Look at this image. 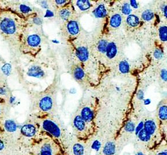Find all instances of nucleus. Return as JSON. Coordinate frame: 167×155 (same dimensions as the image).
<instances>
[{"instance_id":"1","label":"nucleus","mask_w":167,"mask_h":155,"mask_svg":"<svg viewBox=\"0 0 167 155\" xmlns=\"http://www.w3.org/2000/svg\"><path fill=\"white\" fill-rule=\"evenodd\" d=\"M38 126L40 131L44 133V135H47L57 142L67 155L70 147L68 136L65 131L57 121L47 117L40 120Z\"/></svg>"},{"instance_id":"2","label":"nucleus","mask_w":167,"mask_h":155,"mask_svg":"<svg viewBox=\"0 0 167 155\" xmlns=\"http://www.w3.org/2000/svg\"><path fill=\"white\" fill-rule=\"evenodd\" d=\"M29 155H67L57 142L46 135H43L31 144Z\"/></svg>"},{"instance_id":"3","label":"nucleus","mask_w":167,"mask_h":155,"mask_svg":"<svg viewBox=\"0 0 167 155\" xmlns=\"http://www.w3.org/2000/svg\"><path fill=\"white\" fill-rule=\"evenodd\" d=\"M72 126L77 138L82 142H86L90 139L95 133V124L87 123L79 114L74 117Z\"/></svg>"},{"instance_id":"4","label":"nucleus","mask_w":167,"mask_h":155,"mask_svg":"<svg viewBox=\"0 0 167 155\" xmlns=\"http://www.w3.org/2000/svg\"><path fill=\"white\" fill-rule=\"evenodd\" d=\"M0 29L6 34L12 35L16 31L17 25L13 18L5 16L0 21Z\"/></svg>"},{"instance_id":"5","label":"nucleus","mask_w":167,"mask_h":155,"mask_svg":"<svg viewBox=\"0 0 167 155\" xmlns=\"http://www.w3.org/2000/svg\"><path fill=\"white\" fill-rule=\"evenodd\" d=\"M39 131L40 129L39 126L33 123L24 124L21 129V133L22 135L24 137L28 138H36Z\"/></svg>"},{"instance_id":"6","label":"nucleus","mask_w":167,"mask_h":155,"mask_svg":"<svg viewBox=\"0 0 167 155\" xmlns=\"http://www.w3.org/2000/svg\"><path fill=\"white\" fill-rule=\"evenodd\" d=\"M66 33L71 37H76L80 31L79 23L75 18H72L65 24Z\"/></svg>"},{"instance_id":"7","label":"nucleus","mask_w":167,"mask_h":155,"mask_svg":"<svg viewBox=\"0 0 167 155\" xmlns=\"http://www.w3.org/2000/svg\"><path fill=\"white\" fill-rule=\"evenodd\" d=\"M79 115L82 119L87 123L95 124L94 120L95 118V113L94 111L89 106L83 107L80 111Z\"/></svg>"},{"instance_id":"8","label":"nucleus","mask_w":167,"mask_h":155,"mask_svg":"<svg viewBox=\"0 0 167 155\" xmlns=\"http://www.w3.org/2000/svg\"><path fill=\"white\" fill-rule=\"evenodd\" d=\"M75 55L80 62L85 63L89 60V51L86 46L79 45L76 48Z\"/></svg>"},{"instance_id":"9","label":"nucleus","mask_w":167,"mask_h":155,"mask_svg":"<svg viewBox=\"0 0 167 155\" xmlns=\"http://www.w3.org/2000/svg\"><path fill=\"white\" fill-rule=\"evenodd\" d=\"M73 10L72 7L68 6V4L66 6L61 8L58 11V15L59 18L64 21H68L73 18Z\"/></svg>"},{"instance_id":"10","label":"nucleus","mask_w":167,"mask_h":155,"mask_svg":"<svg viewBox=\"0 0 167 155\" xmlns=\"http://www.w3.org/2000/svg\"><path fill=\"white\" fill-rule=\"evenodd\" d=\"M53 106V101L49 96H45L42 98L39 104L40 110L43 112H48L51 111Z\"/></svg>"},{"instance_id":"11","label":"nucleus","mask_w":167,"mask_h":155,"mask_svg":"<svg viewBox=\"0 0 167 155\" xmlns=\"http://www.w3.org/2000/svg\"><path fill=\"white\" fill-rule=\"evenodd\" d=\"M147 155H167V141L164 140L157 147L152 150L147 151Z\"/></svg>"},{"instance_id":"12","label":"nucleus","mask_w":167,"mask_h":155,"mask_svg":"<svg viewBox=\"0 0 167 155\" xmlns=\"http://www.w3.org/2000/svg\"><path fill=\"white\" fill-rule=\"evenodd\" d=\"M141 19L138 15L135 14H130L126 16L125 22L126 25L132 29L138 27L141 23Z\"/></svg>"},{"instance_id":"13","label":"nucleus","mask_w":167,"mask_h":155,"mask_svg":"<svg viewBox=\"0 0 167 155\" xmlns=\"http://www.w3.org/2000/svg\"><path fill=\"white\" fill-rule=\"evenodd\" d=\"M122 23V16L119 12H115L113 14L110 19L109 25L111 29H116L119 28Z\"/></svg>"},{"instance_id":"14","label":"nucleus","mask_w":167,"mask_h":155,"mask_svg":"<svg viewBox=\"0 0 167 155\" xmlns=\"http://www.w3.org/2000/svg\"><path fill=\"white\" fill-rule=\"evenodd\" d=\"M95 2L87 0H79L75 1V5L80 12H86L94 5Z\"/></svg>"},{"instance_id":"15","label":"nucleus","mask_w":167,"mask_h":155,"mask_svg":"<svg viewBox=\"0 0 167 155\" xmlns=\"http://www.w3.org/2000/svg\"><path fill=\"white\" fill-rule=\"evenodd\" d=\"M93 15L98 19L105 18L108 15L107 7L104 4H100L95 7L93 11Z\"/></svg>"},{"instance_id":"16","label":"nucleus","mask_w":167,"mask_h":155,"mask_svg":"<svg viewBox=\"0 0 167 155\" xmlns=\"http://www.w3.org/2000/svg\"><path fill=\"white\" fill-rule=\"evenodd\" d=\"M70 152L71 155H85V146L79 141L72 145Z\"/></svg>"},{"instance_id":"17","label":"nucleus","mask_w":167,"mask_h":155,"mask_svg":"<svg viewBox=\"0 0 167 155\" xmlns=\"http://www.w3.org/2000/svg\"><path fill=\"white\" fill-rule=\"evenodd\" d=\"M72 74L75 79L79 81H84L85 79V73L81 66L75 65L72 69Z\"/></svg>"},{"instance_id":"18","label":"nucleus","mask_w":167,"mask_h":155,"mask_svg":"<svg viewBox=\"0 0 167 155\" xmlns=\"http://www.w3.org/2000/svg\"><path fill=\"white\" fill-rule=\"evenodd\" d=\"M42 40L37 34H31L27 37L26 43L31 48H37L40 46Z\"/></svg>"},{"instance_id":"19","label":"nucleus","mask_w":167,"mask_h":155,"mask_svg":"<svg viewBox=\"0 0 167 155\" xmlns=\"http://www.w3.org/2000/svg\"><path fill=\"white\" fill-rule=\"evenodd\" d=\"M117 52L118 48L117 44L113 41L108 42L105 53L106 57L108 59H113L116 56V55H117Z\"/></svg>"},{"instance_id":"20","label":"nucleus","mask_w":167,"mask_h":155,"mask_svg":"<svg viewBox=\"0 0 167 155\" xmlns=\"http://www.w3.org/2000/svg\"><path fill=\"white\" fill-rule=\"evenodd\" d=\"M117 146L114 141H110L107 142L102 149V155H114L116 152Z\"/></svg>"},{"instance_id":"21","label":"nucleus","mask_w":167,"mask_h":155,"mask_svg":"<svg viewBox=\"0 0 167 155\" xmlns=\"http://www.w3.org/2000/svg\"><path fill=\"white\" fill-rule=\"evenodd\" d=\"M27 74L33 77L41 78L44 75V73L40 67L37 66H33L29 69L27 71Z\"/></svg>"},{"instance_id":"22","label":"nucleus","mask_w":167,"mask_h":155,"mask_svg":"<svg viewBox=\"0 0 167 155\" xmlns=\"http://www.w3.org/2000/svg\"><path fill=\"white\" fill-rule=\"evenodd\" d=\"M4 129L6 132L9 133H14L17 130V124L16 123L12 120H7L5 121Z\"/></svg>"},{"instance_id":"23","label":"nucleus","mask_w":167,"mask_h":155,"mask_svg":"<svg viewBox=\"0 0 167 155\" xmlns=\"http://www.w3.org/2000/svg\"><path fill=\"white\" fill-rule=\"evenodd\" d=\"M120 14L123 15L125 16H128L132 14V9L130 6L129 1H124L122 2V4L120 5Z\"/></svg>"},{"instance_id":"24","label":"nucleus","mask_w":167,"mask_h":155,"mask_svg":"<svg viewBox=\"0 0 167 155\" xmlns=\"http://www.w3.org/2000/svg\"><path fill=\"white\" fill-rule=\"evenodd\" d=\"M155 17V14L153 10L147 9L143 11L141 14L140 19L145 22H150L154 19Z\"/></svg>"},{"instance_id":"25","label":"nucleus","mask_w":167,"mask_h":155,"mask_svg":"<svg viewBox=\"0 0 167 155\" xmlns=\"http://www.w3.org/2000/svg\"><path fill=\"white\" fill-rule=\"evenodd\" d=\"M136 126V123L131 119L126 121L125 125L123 128V130L125 133L128 134H132L135 132Z\"/></svg>"},{"instance_id":"26","label":"nucleus","mask_w":167,"mask_h":155,"mask_svg":"<svg viewBox=\"0 0 167 155\" xmlns=\"http://www.w3.org/2000/svg\"><path fill=\"white\" fill-rule=\"evenodd\" d=\"M108 44V41L106 39H102L100 40L97 46V51H98V52L101 54H104L105 53Z\"/></svg>"},{"instance_id":"27","label":"nucleus","mask_w":167,"mask_h":155,"mask_svg":"<svg viewBox=\"0 0 167 155\" xmlns=\"http://www.w3.org/2000/svg\"><path fill=\"white\" fill-rule=\"evenodd\" d=\"M158 36L159 39L163 43H166L167 39V26L162 25L159 27L158 29Z\"/></svg>"},{"instance_id":"28","label":"nucleus","mask_w":167,"mask_h":155,"mask_svg":"<svg viewBox=\"0 0 167 155\" xmlns=\"http://www.w3.org/2000/svg\"><path fill=\"white\" fill-rule=\"evenodd\" d=\"M118 69L120 73L123 74H126L129 72L130 69V66L129 63L127 61L123 60L119 63Z\"/></svg>"},{"instance_id":"29","label":"nucleus","mask_w":167,"mask_h":155,"mask_svg":"<svg viewBox=\"0 0 167 155\" xmlns=\"http://www.w3.org/2000/svg\"><path fill=\"white\" fill-rule=\"evenodd\" d=\"M19 8L20 11L24 14H29L32 11V9L30 7L24 4H21Z\"/></svg>"},{"instance_id":"30","label":"nucleus","mask_w":167,"mask_h":155,"mask_svg":"<svg viewBox=\"0 0 167 155\" xmlns=\"http://www.w3.org/2000/svg\"><path fill=\"white\" fill-rule=\"evenodd\" d=\"M2 71L5 75H9L11 71V65L9 64H5L2 67Z\"/></svg>"},{"instance_id":"31","label":"nucleus","mask_w":167,"mask_h":155,"mask_svg":"<svg viewBox=\"0 0 167 155\" xmlns=\"http://www.w3.org/2000/svg\"><path fill=\"white\" fill-rule=\"evenodd\" d=\"M163 55L164 54L162 50H161L160 48H157L155 49L154 52V56L156 59L160 60L163 58Z\"/></svg>"},{"instance_id":"32","label":"nucleus","mask_w":167,"mask_h":155,"mask_svg":"<svg viewBox=\"0 0 167 155\" xmlns=\"http://www.w3.org/2000/svg\"><path fill=\"white\" fill-rule=\"evenodd\" d=\"M101 144L98 140H95V141H93V142L92 143L91 145L92 149L97 152L100 151V149H101Z\"/></svg>"},{"instance_id":"33","label":"nucleus","mask_w":167,"mask_h":155,"mask_svg":"<svg viewBox=\"0 0 167 155\" xmlns=\"http://www.w3.org/2000/svg\"><path fill=\"white\" fill-rule=\"evenodd\" d=\"M69 2H70L68 1H65V0H56L54 1V3L56 4V5L61 8H62L66 6L67 5H68Z\"/></svg>"},{"instance_id":"34","label":"nucleus","mask_w":167,"mask_h":155,"mask_svg":"<svg viewBox=\"0 0 167 155\" xmlns=\"http://www.w3.org/2000/svg\"><path fill=\"white\" fill-rule=\"evenodd\" d=\"M129 2V4L130 6H131L132 9H137L139 8V3L138 1H130Z\"/></svg>"},{"instance_id":"35","label":"nucleus","mask_w":167,"mask_h":155,"mask_svg":"<svg viewBox=\"0 0 167 155\" xmlns=\"http://www.w3.org/2000/svg\"><path fill=\"white\" fill-rule=\"evenodd\" d=\"M160 10L163 16L165 17L166 19H167V5L166 4L162 5V6L160 7Z\"/></svg>"},{"instance_id":"36","label":"nucleus","mask_w":167,"mask_h":155,"mask_svg":"<svg viewBox=\"0 0 167 155\" xmlns=\"http://www.w3.org/2000/svg\"><path fill=\"white\" fill-rule=\"evenodd\" d=\"M160 76L163 80L166 81H167V70L166 69H163L161 70Z\"/></svg>"},{"instance_id":"37","label":"nucleus","mask_w":167,"mask_h":155,"mask_svg":"<svg viewBox=\"0 0 167 155\" xmlns=\"http://www.w3.org/2000/svg\"><path fill=\"white\" fill-rule=\"evenodd\" d=\"M145 151H138V152H136V154H135V155H147V150L144 149Z\"/></svg>"},{"instance_id":"38","label":"nucleus","mask_w":167,"mask_h":155,"mask_svg":"<svg viewBox=\"0 0 167 155\" xmlns=\"http://www.w3.org/2000/svg\"><path fill=\"white\" fill-rule=\"evenodd\" d=\"M5 148V144L4 141L0 139V152L4 150Z\"/></svg>"},{"instance_id":"39","label":"nucleus","mask_w":167,"mask_h":155,"mask_svg":"<svg viewBox=\"0 0 167 155\" xmlns=\"http://www.w3.org/2000/svg\"><path fill=\"white\" fill-rule=\"evenodd\" d=\"M6 92H7L6 89L5 88H2V87L0 88V95H5L6 94Z\"/></svg>"},{"instance_id":"40","label":"nucleus","mask_w":167,"mask_h":155,"mask_svg":"<svg viewBox=\"0 0 167 155\" xmlns=\"http://www.w3.org/2000/svg\"><path fill=\"white\" fill-rule=\"evenodd\" d=\"M0 114H1V109H0Z\"/></svg>"}]
</instances>
